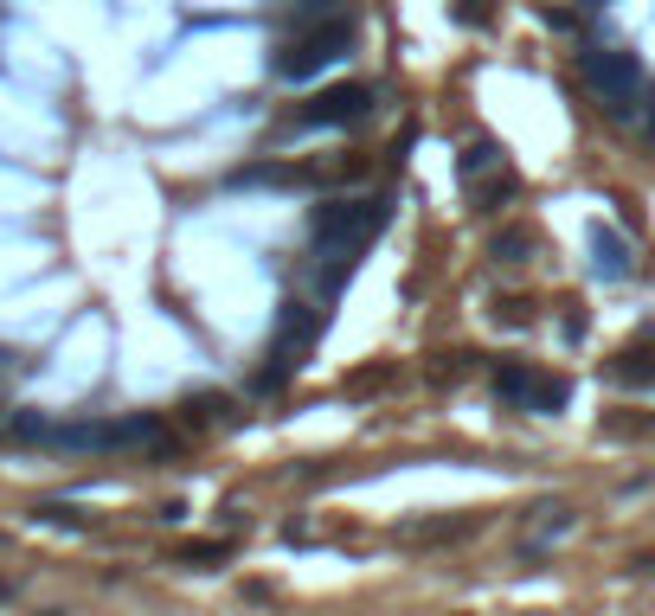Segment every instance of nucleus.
Segmentation results:
<instances>
[{"instance_id":"f257e3e1","label":"nucleus","mask_w":655,"mask_h":616,"mask_svg":"<svg viewBox=\"0 0 655 616\" xmlns=\"http://www.w3.org/2000/svg\"><path fill=\"white\" fill-rule=\"evenodd\" d=\"M386 218H392V200H328L315 212V244L335 257V264H361V251L386 231Z\"/></svg>"},{"instance_id":"f03ea898","label":"nucleus","mask_w":655,"mask_h":616,"mask_svg":"<svg viewBox=\"0 0 655 616\" xmlns=\"http://www.w3.org/2000/svg\"><path fill=\"white\" fill-rule=\"evenodd\" d=\"M579 71H584V84H591V97L610 110V116H630L637 110V90H643V71H637V59L630 52H584L579 59Z\"/></svg>"},{"instance_id":"7ed1b4c3","label":"nucleus","mask_w":655,"mask_h":616,"mask_svg":"<svg viewBox=\"0 0 655 616\" xmlns=\"http://www.w3.org/2000/svg\"><path fill=\"white\" fill-rule=\"evenodd\" d=\"M348 39H354L348 20H315L308 33H295L290 46L277 52V71H284V77H315L322 65H335V59L348 52Z\"/></svg>"},{"instance_id":"20e7f679","label":"nucleus","mask_w":655,"mask_h":616,"mask_svg":"<svg viewBox=\"0 0 655 616\" xmlns=\"http://www.w3.org/2000/svg\"><path fill=\"white\" fill-rule=\"evenodd\" d=\"M495 392L520 411H559L566 405V379H559V373H540V366H520V360H508V366L495 373Z\"/></svg>"},{"instance_id":"39448f33","label":"nucleus","mask_w":655,"mask_h":616,"mask_svg":"<svg viewBox=\"0 0 655 616\" xmlns=\"http://www.w3.org/2000/svg\"><path fill=\"white\" fill-rule=\"evenodd\" d=\"M366 110H373V90H366V84H335V90L308 97V110H302L295 123H302V129H341V123H361Z\"/></svg>"},{"instance_id":"423d86ee","label":"nucleus","mask_w":655,"mask_h":616,"mask_svg":"<svg viewBox=\"0 0 655 616\" xmlns=\"http://www.w3.org/2000/svg\"><path fill=\"white\" fill-rule=\"evenodd\" d=\"M610 379H617V386H650L655 379V335H643L637 347H623V353L610 360Z\"/></svg>"},{"instance_id":"0eeeda50","label":"nucleus","mask_w":655,"mask_h":616,"mask_svg":"<svg viewBox=\"0 0 655 616\" xmlns=\"http://www.w3.org/2000/svg\"><path fill=\"white\" fill-rule=\"evenodd\" d=\"M591 251H597V257H591L597 276H610V282H617V276H630V251H623V238H617V231H604V225H597V231H591Z\"/></svg>"},{"instance_id":"6e6552de","label":"nucleus","mask_w":655,"mask_h":616,"mask_svg":"<svg viewBox=\"0 0 655 616\" xmlns=\"http://www.w3.org/2000/svg\"><path fill=\"white\" fill-rule=\"evenodd\" d=\"M527 244H533V231H502V238H495V257H502V264H520Z\"/></svg>"},{"instance_id":"1a4fd4ad","label":"nucleus","mask_w":655,"mask_h":616,"mask_svg":"<svg viewBox=\"0 0 655 616\" xmlns=\"http://www.w3.org/2000/svg\"><path fill=\"white\" fill-rule=\"evenodd\" d=\"M373 386H386V366H366L361 379H354V392H373Z\"/></svg>"},{"instance_id":"9d476101","label":"nucleus","mask_w":655,"mask_h":616,"mask_svg":"<svg viewBox=\"0 0 655 616\" xmlns=\"http://www.w3.org/2000/svg\"><path fill=\"white\" fill-rule=\"evenodd\" d=\"M0 373H7V353H0Z\"/></svg>"}]
</instances>
